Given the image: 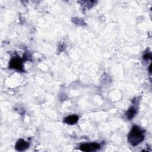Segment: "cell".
<instances>
[{
	"label": "cell",
	"mask_w": 152,
	"mask_h": 152,
	"mask_svg": "<svg viewBox=\"0 0 152 152\" xmlns=\"http://www.w3.org/2000/svg\"><path fill=\"white\" fill-rule=\"evenodd\" d=\"M144 137L142 130L137 126H134L129 133L128 140L132 145L135 146L142 141Z\"/></svg>",
	"instance_id": "cell-1"
},
{
	"label": "cell",
	"mask_w": 152,
	"mask_h": 152,
	"mask_svg": "<svg viewBox=\"0 0 152 152\" xmlns=\"http://www.w3.org/2000/svg\"><path fill=\"white\" fill-rule=\"evenodd\" d=\"M9 66L10 68L16 70L23 71V61L18 57H14L11 59Z\"/></svg>",
	"instance_id": "cell-2"
},
{
	"label": "cell",
	"mask_w": 152,
	"mask_h": 152,
	"mask_svg": "<svg viewBox=\"0 0 152 152\" xmlns=\"http://www.w3.org/2000/svg\"><path fill=\"white\" fill-rule=\"evenodd\" d=\"M80 147V150L83 151H94L98 150L100 147V145L98 143L91 142L83 144Z\"/></svg>",
	"instance_id": "cell-3"
},
{
	"label": "cell",
	"mask_w": 152,
	"mask_h": 152,
	"mask_svg": "<svg viewBox=\"0 0 152 152\" xmlns=\"http://www.w3.org/2000/svg\"><path fill=\"white\" fill-rule=\"evenodd\" d=\"M29 147V144L23 139H20L17 141L15 144V149L18 151H22L26 150Z\"/></svg>",
	"instance_id": "cell-4"
},
{
	"label": "cell",
	"mask_w": 152,
	"mask_h": 152,
	"mask_svg": "<svg viewBox=\"0 0 152 152\" xmlns=\"http://www.w3.org/2000/svg\"><path fill=\"white\" fill-rule=\"evenodd\" d=\"M78 120V117L77 115H70L64 118V122L67 124L72 125L75 124Z\"/></svg>",
	"instance_id": "cell-5"
},
{
	"label": "cell",
	"mask_w": 152,
	"mask_h": 152,
	"mask_svg": "<svg viewBox=\"0 0 152 152\" xmlns=\"http://www.w3.org/2000/svg\"><path fill=\"white\" fill-rule=\"evenodd\" d=\"M136 112H137V110L134 107H130L129 109L128 110L127 113H126L128 119H131L132 118H134L136 114Z\"/></svg>",
	"instance_id": "cell-6"
}]
</instances>
